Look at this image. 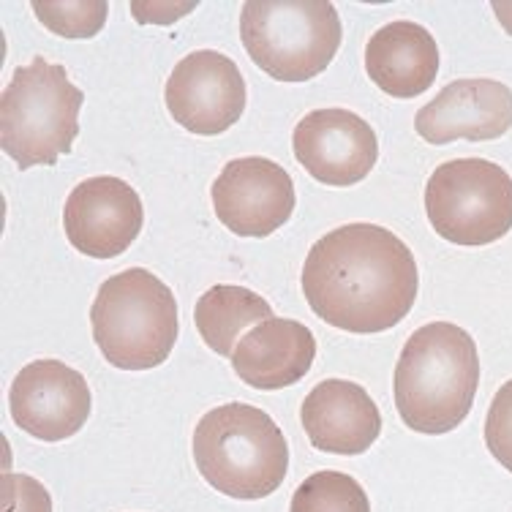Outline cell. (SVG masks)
Masks as SVG:
<instances>
[{"mask_svg":"<svg viewBox=\"0 0 512 512\" xmlns=\"http://www.w3.org/2000/svg\"><path fill=\"white\" fill-rule=\"evenodd\" d=\"M417 262L401 237L346 224L319 237L303 265V295L322 322L346 333L390 330L417 300Z\"/></svg>","mask_w":512,"mask_h":512,"instance_id":"6da1fadb","label":"cell"},{"mask_svg":"<svg viewBox=\"0 0 512 512\" xmlns=\"http://www.w3.org/2000/svg\"><path fill=\"white\" fill-rule=\"evenodd\" d=\"M395 406L417 434H450L469 417L480 384L474 338L450 322L409 335L395 365Z\"/></svg>","mask_w":512,"mask_h":512,"instance_id":"7a4b0ae2","label":"cell"},{"mask_svg":"<svg viewBox=\"0 0 512 512\" xmlns=\"http://www.w3.org/2000/svg\"><path fill=\"white\" fill-rule=\"evenodd\" d=\"M191 447L207 485L243 502L270 496L289 469V444L281 428L251 404H227L207 412Z\"/></svg>","mask_w":512,"mask_h":512,"instance_id":"3957f363","label":"cell"},{"mask_svg":"<svg viewBox=\"0 0 512 512\" xmlns=\"http://www.w3.org/2000/svg\"><path fill=\"white\" fill-rule=\"evenodd\" d=\"M85 93L41 55L17 66L0 99V148L20 169L55 167L74 148Z\"/></svg>","mask_w":512,"mask_h":512,"instance_id":"277c9868","label":"cell"},{"mask_svg":"<svg viewBox=\"0 0 512 512\" xmlns=\"http://www.w3.org/2000/svg\"><path fill=\"white\" fill-rule=\"evenodd\" d=\"M90 325L107 363L148 371L164 363L178 341V300L150 270L131 267L99 286Z\"/></svg>","mask_w":512,"mask_h":512,"instance_id":"5b68a950","label":"cell"},{"mask_svg":"<svg viewBox=\"0 0 512 512\" xmlns=\"http://www.w3.org/2000/svg\"><path fill=\"white\" fill-rule=\"evenodd\" d=\"M240 39L265 74L278 82H308L333 63L344 33L327 0H248Z\"/></svg>","mask_w":512,"mask_h":512,"instance_id":"8992f818","label":"cell"},{"mask_svg":"<svg viewBox=\"0 0 512 512\" xmlns=\"http://www.w3.org/2000/svg\"><path fill=\"white\" fill-rule=\"evenodd\" d=\"M425 213L455 246H488L512 229V178L485 158H455L434 169Z\"/></svg>","mask_w":512,"mask_h":512,"instance_id":"52a82bcc","label":"cell"},{"mask_svg":"<svg viewBox=\"0 0 512 512\" xmlns=\"http://www.w3.org/2000/svg\"><path fill=\"white\" fill-rule=\"evenodd\" d=\"M169 115L202 137L224 134L246 109V79L237 63L216 50H197L180 60L167 79Z\"/></svg>","mask_w":512,"mask_h":512,"instance_id":"ba28073f","label":"cell"},{"mask_svg":"<svg viewBox=\"0 0 512 512\" xmlns=\"http://www.w3.org/2000/svg\"><path fill=\"white\" fill-rule=\"evenodd\" d=\"M218 221L240 237H267L295 213V183L284 167L262 156L229 161L213 183Z\"/></svg>","mask_w":512,"mask_h":512,"instance_id":"9c48e42d","label":"cell"},{"mask_svg":"<svg viewBox=\"0 0 512 512\" xmlns=\"http://www.w3.org/2000/svg\"><path fill=\"white\" fill-rule=\"evenodd\" d=\"M9 409L25 434L60 442L88 423L90 387L85 376L60 360H36L14 376Z\"/></svg>","mask_w":512,"mask_h":512,"instance_id":"30bf717a","label":"cell"},{"mask_svg":"<svg viewBox=\"0 0 512 512\" xmlns=\"http://www.w3.org/2000/svg\"><path fill=\"white\" fill-rule=\"evenodd\" d=\"M145 207L126 180L101 175L82 180L66 199L63 229L79 254L112 259L128 251L142 232Z\"/></svg>","mask_w":512,"mask_h":512,"instance_id":"8fae6325","label":"cell"},{"mask_svg":"<svg viewBox=\"0 0 512 512\" xmlns=\"http://www.w3.org/2000/svg\"><path fill=\"white\" fill-rule=\"evenodd\" d=\"M295 158L325 186H355L379 158L376 131L349 109H316L295 126Z\"/></svg>","mask_w":512,"mask_h":512,"instance_id":"7c38bea8","label":"cell"},{"mask_svg":"<svg viewBox=\"0 0 512 512\" xmlns=\"http://www.w3.org/2000/svg\"><path fill=\"white\" fill-rule=\"evenodd\" d=\"M512 128V90L496 79H455L414 115V131L431 142H485Z\"/></svg>","mask_w":512,"mask_h":512,"instance_id":"4fadbf2b","label":"cell"},{"mask_svg":"<svg viewBox=\"0 0 512 512\" xmlns=\"http://www.w3.org/2000/svg\"><path fill=\"white\" fill-rule=\"evenodd\" d=\"M300 423L316 450L360 455L382 434V414L363 387L344 379H327L306 395Z\"/></svg>","mask_w":512,"mask_h":512,"instance_id":"5bb4252c","label":"cell"},{"mask_svg":"<svg viewBox=\"0 0 512 512\" xmlns=\"http://www.w3.org/2000/svg\"><path fill=\"white\" fill-rule=\"evenodd\" d=\"M314 357V333L303 322L273 316L237 341L232 368L248 387L284 390L311 371Z\"/></svg>","mask_w":512,"mask_h":512,"instance_id":"9a60e30c","label":"cell"},{"mask_svg":"<svg viewBox=\"0 0 512 512\" xmlns=\"http://www.w3.org/2000/svg\"><path fill=\"white\" fill-rule=\"evenodd\" d=\"M365 71L393 99H414L434 85L439 47L417 22L398 20L376 30L365 47Z\"/></svg>","mask_w":512,"mask_h":512,"instance_id":"2e32d148","label":"cell"},{"mask_svg":"<svg viewBox=\"0 0 512 512\" xmlns=\"http://www.w3.org/2000/svg\"><path fill=\"white\" fill-rule=\"evenodd\" d=\"M267 319H273L270 303L246 286H210L194 308V325H197L202 341L216 355L229 357V360L235 355L240 333L246 327L262 325Z\"/></svg>","mask_w":512,"mask_h":512,"instance_id":"e0dca14e","label":"cell"},{"mask_svg":"<svg viewBox=\"0 0 512 512\" xmlns=\"http://www.w3.org/2000/svg\"><path fill=\"white\" fill-rule=\"evenodd\" d=\"M289 512H371L363 485L344 472H316L300 483Z\"/></svg>","mask_w":512,"mask_h":512,"instance_id":"ac0fdd59","label":"cell"},{"mask_svg":"<svg viewBox=\"0 0 512 512\" xmlns=\"http://www.w3.org/2000/svg\"><path fill=\"white\" fill-rule=\"evenodd\" d=\"M33 11L52 33L66 39H90L96 36L107 22L109 6L104 0L90 3H52V0H36Z\"/></svg>","mask_w":512,"mask_h":512,"instance_id":"d6986e66","label":"cell"},{"mask_svg":"<svg viewBox=\"0 0 512 512\" xmlns=\"http://www.w3.org/2000/svg\"><path fill=\"white\" fill-rule=\"evenodd\" d=\"M485 444L496 461L512 472V379L493 395L491 409L485 417Z\"/></svg>","mask_w":512,"mask_h":512,"instance_id":"ffe728a7","label":"cell"},{"mask_svg":"<svg viewBox=\"0 0 512 512\" xmlns=\"http://www.w3.org/2000/svg\"><path fill=\"white\" fill-rule=\"evenodd\" d=\"M0 499H3V512H52L47 488L28 474H3Z\"/></svg>","mask_w":512,"mask_h":512,"instance_id":"44dd1931","label":"cell"},{"mask_svg":"<svg viewBox=\"0 0 512 512\" xmlns=\"http://www.w3.org/2000/svg\"><path fill=\"white\" fill-rule=\"evenodd\" d=\"M493 11H496V17H499V22L504 25V30L512 36V3H507V0H496V3H493Z\"/></svg>","mask_w":512,"mask_h":512,"instance_id":"7402d4cb","label":"cell"}]
</instances>
